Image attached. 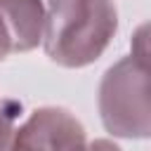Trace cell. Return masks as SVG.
I'll return each instance as SVG.
<instances>
[{
	"instance_id": "6da1fadb",
	"label": "cell",
	"mask_w": 151,
	"mask_h": 151,
	"mask_svg": "<svg viewBox=\"0 0 151 151\" xmlns=\"http://www.w3.org/2000/svg\"><path fill=\"white\" fill-rule=\"evenodd\" d=\"M118 31L113 0H50L45 7L42 47L64 68L94 64Z\"/></svg>"
},
{
	"instance_id": "7a4b0ae2",
	"label": "cell",
	"mask_w": 151,
	"mask_h": 151,
	"mask_svg": "<svg viewBox=\"0 0 151 151\" xmlns=\"http://www.w3.org/2000/svg\"><path fill=\"white\" fill-rule=\"evenodd\" d=\"M97 109L109 134L120 139H151V64L123 57L99 80Z\"/></svg>"
},
{
	"instance_id": "3957f363",
	"label": "cell",
	"mask_w": 151,
	"mask_h": 151,
	"mask_svg": "<svg viewBox=\"0 0 151 151\" xmlns=\"http://www.w3.org/2000/svg\"><path fill=\"white\" fill-rule=\"evenodd\" d=\"M87 132L64 106H40L17 127V151H83Z\"/></svg>"
},
{
	"instance_id": "277c9868",
	"label": "cell",
	"mask_w": 151,
	"mask_h": 151,
	"mask_svg": "<svg viewBox=\"0 0 151 151\" xmlns=\"http://www.w3.org/2000/svg\"><path fill=\"white\" fill-rule=\"evenodd\" d=\"M0 14L12 35L14 52H31L42 42L45 31L42 0H0Z\"/></svg>"
},
{
	"instance_id": "5b68a950",
	"label": "cell",
	"mask_w": 151,
	"mask_h": 151,
	"mask_svg": "<svg viewBox=\"0 0 151 151\" xmlns=\"http://www.w3.org/2000/svg\"><path fill=\"white\" fill-rule=\"evenodd\" d=\"M21 120V101L0 94V151H12Z\"/></svg>"
},
{
	"instance_id": "8992f818",
	"label": "cell",
	"mask_w": 151,
	"mask_h": 151,
	"mask_svg": "<svg viewBox=\"0 0 151 151\" xmlns=\"http://www.w3.org/2000/svg\"><path fill=\"white\" fill-rule=\"evenodd\" d=\"M130 54L151 64V19L139 24L130 38Z\"/></svg>"
},
{
	"instance_id": "52a82bcc",
	"label": "cell",
	"mask_w": 151,
	"mask_h": 151,
	"mask_svg": "<svg viewBox=\"0 0 151 151\" xmlns=\"http://www.w3.org/2000/svg\"><path fill=\"white\" fill-rule=\"evenodd\" d=\"M9 52H14V47H12V35H9L7 24H5V19H2V14H0V61H5Z\"/></svg>"
},
{
	"instance_id": "ba28073f",
	"label": "cell",
	"mask_w": 151,
	"mask_h": 151,
	"mask_svg": "<svg viewBox=\"0 0 151 151\" xmlns=\"http://www.w3.org/2000/svg\"><path fill=\"white\" fill-rule=\"evenodd\" d=\"M83 151H120V146L111 139H94V142H87Z\"/></svg>"
}]
</instances>
